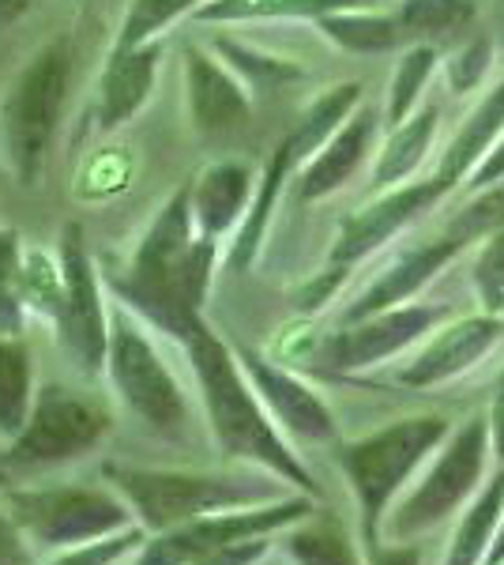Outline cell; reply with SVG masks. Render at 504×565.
Wrapping results in <instances>:
<instances>
[{"label":"cell","mask_w":504,"mask_h":565,"mask_svg":"<svg viewBox=\"0 0 504 565\" xmlns=\"http://www.w3.org/2000/svg\"><path fill=\"white\" fill-rule=\"evenodd\" d=\"M215 260L218 242L200 234L189 185H181L154 212L128 268L106 276V282L117 302L181 343L200 321H207L204 306L215 279Z\"/></svg>","instance_id":"obj_1"},{"label":"cell","mask_w":504,"mask_h":565,"mask_svg":"<svg viewBox=\"0 0 504 565\" xmlns=\"http://www.w3.org/2000/svg\"><path fill=\"white\" fill-rule=\"evenodd\" d=\"M181 348H185L189 366L196 373L204 415L218 449L234 460H245L249 468H260L268 476L282 479L298 494L320 498L313 471L294 452L290 437L275 426L268 407L260 404V396H256L253 381L245 377L242 359H237L230 343L218 340L207 321H200L181 340Z\"/></svg>","instance_id":"obj_2"},{"label":"cell","mask_w":504,"mask_h":565,"mask_svg":"<svg viewBox=\"0 0 504 565\" xmlns=\"http://www.w3.org/2000/svg\"><path fill=\"white\" fill-rule=\"evenodd\" d=\"M106 482L136 513V524L148 535L189 524L207 513L249 509L264 501L287 498L290 487L275 476H215V471H178V468H132L106 463Z\"/></svg>","instance_id":"obj_3"},{"label":"cell","mask_w":504,"mask_h":565,"mask_svg":"<svg viewBox=\"0 0 504 565\" xmlns=\"http://www.w3.org/2000/svg\"><path fill=\"white\" fill-rule=\"evenodd\" d=\"M448 418L441 415H418L399 418L380 430L346 441L335 449V463L343 471L346 487L354 494L357 521H362V543L365 551L380 543L384 521H388L392 501L407 487V479L426 463L437 445H444Z\"/></svg>","instance_id":"obj_4"},{"label":"cell","mask_w":504,"mask_h":565,"mask_svg":"<svg viewBox=\"0 0 504 565\" xmlns=\"http://www.w3.org/2000/svg\"><path fill=\"white\" fill-rule=\"evenodd\" d=\"M109 434H114V412L103 396L68 381H45L39 385L26 426L0 449V471L39 476V471L64 468L103 449Z\"/></svg>","instance_id":"obj_5"},{"label":"cell","mask_w":504,"mask_h":565,"mask_svg":"<svg viewBox=\"0 0 504 565\" xmlns=\"http://www.w3.org/2000/svg\"><path fill=\"white\" fill-rule=\"evenodd\" d=\"M4 513L42 551H72L95 540L121 535L136 524L132 505L109 482H45L12 487Z\"/></svg>","instance_id":"obj_6"},{"label":"cell","mask_w":504,"mask_h":565,"mask_svg":"<svg viewBox=\"0 0 504 565\" xmlns=\"http://www.w3.org/2000/svg\"><path fill=\"white\" fill-rule=\"evenodd\" d=\"M106 381L117 404L128 415L140 418L148 430L162 437H178L189 426V396L173 370L162 362L154 348L148 321L132 309L114 302L109 309V351H106Z\"/></svg>","instance_id":"obj_7"},{"label":"cell","mask_w":504,"mask_h":565,"mask_svg":"<svg viewBox=\"0 0 504 565\" xmlns=\"http://www.w3.org/2000/svg\"><path fill=\"white\" fill-rule=\"evenodd\" d=\"M68 79H72V50L68 42L57 39L42 45L26 68L15 76V84L8 87L4 103H0V140H4V159L8 170L34 185V178L42 174L45 154L53 148L57 136L64 98H68Z\"/></svg>","instance_id":"obj_8"},{"label":"cell","mask_w":504,"mask_h":565,"mask_svg":"<svg viewBox=\"0 0 504 565\" xmlns=\"http://www.w3.org/2000/svg\"><path fill=\"white\" fill-rule=\"evenodd\" d=\"M493 452L490 437V418H471L455 434L444 437L441 457L429 463V471L421 482L410 490L407 498L396 505V513H388L380 540L388 543H415L418 535L433 532L437 524H444L452 513L471 501L482 490L485 460Z\"/></svg>","instance_id":"obj_9"},{"label":"cell","mask_w":504,"mask_h":565,"mask_svg":"<svg viewBox=\"0 0 504 565\" xmlns=\"http://www.w3.org/2000/svg\"><path fill=\"white\" fill-rule=\"evenodd\" d=\"M317 513V498L309 494H287L264 501L249 509H226V513H207L189 524L167 527L143 540L140 551L132 554V565H192L207 554L230 551L237 543L264 540V535H279L282 527L305 521Z\"/></svg>","instance_id":"obj_10"},{"label":"cell","mask_w":504,"mask_h":565,"mask_svg":"<svg viewBox=\"0 0 504 565\" xmlns=\"http://www.w3.org/2000/svg\"><path fill=\"white\" fill-rule=\"evenodd\" d=\"M61 302L53 313V335H57L64 359L76 366L79 377L95 381L106 377V351H109V309L103 298V282H98L95 260L87 253L84 226L64 223L61 245Z\"/></svg>","instance_id":"obj_11"},{"label":"cell","mask_w":504,"mask_h":565,"mask_svg":"<svg viewBox=\"0 0 504 565\" xmlns=\"http://www.w3.org/2000/svg\"><path fill=\"white\" fill-rule=\"evenodd\" d=\"M441 321V309L437 306H396L384 309V313L362 317V321L343 324V332L328 335L320 343V362L335 373H357L369 370L377 362L392 359L403 348L426 335L429 328Z\"/></svg>","instance_id":"obj_12"},{"label":"cell","mask_w":504,"mask_h":565,"mask_svg":"<svg viewBox=\"0 0 504 565\" xmlns=\"http://www.w3.org/2000/svg\"><path fill=\"white\" fill-rule=\"evenodd\" d=\"M237 359H242V370H245V377L253 381L260 404L268 407L275 426H279L290 441H309V445L335 441L339 426H335L332 407H328L298 373L275 366L271 359H264V354H256L249 348H237Z\"/></svg>","instance_id":"obj_13"},{"label":"cell","mask_w":504,"mask_h":565,"mask_svg":"<svg viewBox=\"0 0 504 565\" xmlns=\"http://www.w3.org/2000/svg\"><path fill=\"white\" fill-rule=\"evenodd\" d=\"M185 87H189V114L200 132L230 136L245 129L253 106L242 79L223 68L204 50H185Z\"/></svg>","instance_id":"obj_14"},{"label":"cell","mask_w":504,"mask_h":565,"mask_svg":"<svg viewBox=\"0 0 504 565\" xmlns=\"http://www.w3.org/2000/svg\"><path fill=\"white\" fill-rule=\"evenodd\" d=\"M501 332H504L501 317H490V313L463 317V321L448 324L444 332L399 373V381L410 388H429V385H441V381L460 377L463 370H471L474 362L490 354L493 343L501 340Z\"/></svg>","instance_id":"obj_15"},{"label":"cell","mask_w":504,"mask_h":565,"mask_svg":"<svg viewBox=\"0 0 504 565\" xmlns=\"http://www.w3.org/2000/svg\"><path fill=\"white\" fill-rule=\"evenodd\" d=\"M463 245H471V238L455 231V226H448L444 238L421 245V249H410L407 257H399L396 264H392V268L384 271L369 290H362V298H357L354 306H346L343 321L351 324V321H362V317L384 313V309L407 306V298L418 295V290L426 287V282L433 279L437 271H441L444 264L463 249Z\"/></svg>","instance_id":"obj_16"},{"label":"cell","mask_w":504,"mask_h":565,"mask_svg":"<svg viewBox=\"0 0 504 565\" xmlns=\"http://www.w3.org/2000/svg\"><path fill=\"white\" fill-rule=\"evenodd\" d=\"M162 39L143 45H114L109 65L103 72V87H98V125L103 132L121 129L132 121L151 98L154 76H159Z\"/></svg>","instance_id":"obj_17"},{"label":"cell","mask_w":504,"mask_h":565,"mask_svg":"<svg viewBox=\"0 0 504 565\" xmlns=\"http://www.w3.org/2000/svg\"><path fill=\"white\" fill-rule=\"evenodd\" d=\"M192 196V218H196L204 238H223L234 226L245 223L253 200V170L245 162L223 159L211 167L196 181H189Z\"/></svg>","instance_id":"obj_18"},{"label":"cell","mask_w":504,"mask_h":565,"mask_svg":"<svg viewBox=\"0 0 504 565\" xmlns=\"http://www.w3.org/2000/svg\"><path fill=\"white\" fill-rule=\"evenodd\" d=\"M373 132H377V117H373V109H362V114L346 117L343 129H339L332 140H328L324 148L309 159V167L301 170L298 196L301 200H324V196H332L335 189H343L357 170V162L365 159V151H369Z\"/></svg>","instance_id":"obj_19"},{"label":"cell","mask_w":504,"mask_h":565,"mask_svg":"<svg viewBox=\"0 0 504 565\" xmlns=\"http://www.w3.org/2000/svg\"><path fill=\"white\" fill-rule=\"evenodd\" d=\"M504 516V468L490 482H482V490L474 494L471 505L463 509L460 524L448 543L444 565H485L497 540V527Z\"/></svg>","instance_id":"obj_20"},{"label":"cell","mask_w":504,"mask_h":565,"mask_svg":"<svg viewBox=\"0 0 504 565\" xmlns=\"http://www.w3.org/2000/svg\"><path fill=\"white\" fill-rule=\"evenodd\" d=\"M279 543L294 565H369V554L357 551L343 524L335 516H305L279 532Z\"/></svg>","instance_id":"obj_21"},{"label":"cell","mask_w":504,"mask_h":565,"mask_svg":"<svg viewBox=\"0 0 504 565\" xmlns=\"http://www.w3.org/2000/svg\"><path fill=\"white\" fill-rule=\"evenodd\" d=\"M504 129V84L497 90H490V95L482 98V106L471 114V121L463 125L460 136L452 140V148L444 151V162H441V170H437L433 178V185H437V193H448V189L460 181L467 170L474 167V162L482 159L485 151H490V143L497 140V132Z\"/></svg>","instance_id":"obj_22"},{"label":"cell","mask_w":504,"mask_h":565,"mask_svg":"<svg viewBox=\"0 0 504 565\" xmlns=\"http://www.w3.org/2000/svg\"><path fill=\"white\" fill-rule=\"evenodd\" d=\"M39 396L34 385V362L20 335L0 332V441H12L26 426Z\"/></svg>","instance_id":"obj_23"},{"label":"cell","mask_w":504,"mask_h":565,"mask_svg":"<svg viewBox=\"0 0 504 565\" xmlns=\"http://www.w3.org/2000/svg\"><path fill=\"white\" fill-rule=\"evenodd\" d=\"M373 0H207L196 12L200 23H249V20H324L335 12H354Z\"/></svg>","instance_id":"obj_24"},{"label":"cell","mask_w":504,"mask_h":565,"mask_svg":"<svg viewBox=\"0 0 504 565\" xmlns=\"http://www.w3.org/2000/svg\"><path fill=\"white\" fill-rule=\"evenodd\" d=\"M433 125H437V109H421L418 117H410V121L396 125V136L388 140V148L380 151V162H377V185H396L410 174V170L421 162V154H426L429 140H433Z\"/></svg>","instance_id":"obj_25"},{"label":"cell","mask_w":504,"mask_h":565,"mask_svg":"<svg viewBox=\"0 0 504 565\" xmlns=\"http://www.w3.org/2000/svg\"><path fill=\"white\" fill-rule=\"evenodd\" d=\"M26 313V253L20 234L0 231V332L20 335Z\"/></svg>","instance_id":"obj_26"},{"label":"cell","mask_w":504,"mask_h":565,"mask_svg":"<svg viewBox=\"0 0 504 565\" xmlns=\"http://www.w3.org/2000/svg\"><path fill=\"white\" fill-rule=\"evenodd\" d=\"M320 26H324L328 39L339 42L343 50H354V53L392 50V45H396V39H399L396 20H388V15H373V12H365V8L324 15V20H320Z\"/></svg>","instance_id":"obj_27"},{"label":"cell","mask_w":504,"mask_h":565,"mask_svg":"<svg viewBox=\"0 0 504 565\" xmlns=\"http://www.w3.org/2000/svg\"><path fill=\"white\" fill-rule=\"evenodd\" d=\"M207 0H132L117 31V45H143L162 39L170 23H178L181 15L192 12L196 15Z\"/></svg>","instance_id":"obj_28"},{"label":"cell","mask_w":504,"mask_h":565,"mask_svg":"<svg viewBox=\"0 0 504 565\" xmlns=\"http://www.w3.org/2000/svg\"><path fill=\"white\" fill-rule=\"evenodd\" d=\"M399 20L415 34H452L474 20V4L471 0H407Z\"/></svg>","instance_id":"obj_29"},{"label":"cell","mask_w":504,"mask_h":565,"mask_svg":"<svg viewBox=\"0 0 504 565\" xmlns=\"http://www.w3.org/2000/svg\"><path fill=\"white\" fill-rule=\"evenodd\" d=\"M474 295H479L482 309L490 317L504 313V226L493 231V238L485 242V249L474 260Z\"/></svg>","instance_id":"obj_30"},{"label":"cell","mask_w":504,"mask_h":565,"mask_svg":"<svg viewBox=\"0 0 504 565\" xmlns=\"http://www.w3.org/2000/svg\"><path fill=\"white\" fill-rule=\"evenodd\" d=\"M148 540L143 527H128L121 535H109V540H95L84 546H72V551H57V558L50 565H117L125 562L128 554H136Z\"/></svg>","instance_id":"obj_31"},{"label":"cell","mask_w":504,"mask_h":565,"mask_svg":"<svg viewBox=\"0 0 504 565\" xmlns=\"http://www.w3.org/2000/svg\"><path fill=\"white\" fill-rule=\"evenodd\" d=\"M433 50H415L410 57H403V65L396 68V79H392V106H388V121L392 125H403L415 106L421 84L429 79L433 72Z\"/></svg>","instance_id":"obj_32"},{"label":"cell","mask_w":504,"mask_h":565,"mask_svg":"<svg viewBox=\"0 0 504 565\" xmlns=\"http://www.w3.org/2000/svg\"><path fill=\"white\" fill-rule=\"evenodd\" d=\"M0 565H39L34 562V543L15 527L8 513H0Z\"/></svg>","instance_id":"obj_33"},{"label":"cell","mask_w":504,"mask_h":565,"mask_svg":"<svg viewBox=\"0 0 504 565\" xmlns=\"http://www.w3.org/2000/svg\"><path fill=\"white\" fill-rule=\"evenodd\" d=\"M485 61H490V45H485V42L467 45V50L460 53V57L452 61V84L460 87V90H463V87H471L474 79L482 76Z\"/></svg>","instance_id":"obj_34"},{"label":"cell","mask_w":504,"mask_h":565,"mask_svg":"<svg viewBox=\"0 0 504 565\" xmlns=\"http://www.w3.org/2000/svg\"><path fill=\"white\" fill-rule=\"evenodd\" d=\"M369 565H421V554L415 543H388L380 540L377 546H369Z\"/></svg>","instance_id":"obj_35"},{"label":"cell","mask_w":504,"mask_h":565,"mask_svg":"<svg viewBox=\"0 0 504 565\" xmlns=\"http://www.w3.org/2000/svg\"><path fill=\"white\" fill-rule=\"evenodd\" d=\"M490 437H493V457L504 463V373L497 377V392H493V404H490Z\"/></svg>","instance_id":"obj_36"},{"label":"cell","mask_w":504,"mask_h":565,"mask_svg":"<svg viewBox=\"0 0 504 565\" xmlns=\"http://www.w3.org/2000/svg\"><path fill=\"white\" fill-rule=\"evenodd\" d=\"M497 178H504V143L497 151H485V162L479 167V174H474V185H490Z\"/></svg>","instance_id":"obj_37"},{"label":"cell","mask_w":504,"mask_h":565,"mask_svg":"<svg viewBox=\"0 0 504 565\" xmlns=\"http://www.w3.org/2000/svg\"><path fill=\"white\" fill-rule=\"evenodd\" d=\"M34 0H0V20H20Z\"/></svg>","instance_id":"obj_38"},{"label":"cell","mask_w":504,"mask_h":565,"mask_svg":"<svg viewBox=\"0 0 504 565\" xmlns=\"http://www.w3.org/2000/svg\"><path fill=\"white\" fill-rule=\"evenodd\" d=\"M501 562H504V516H501L497 540H493V551H490V558H485V565H501Z\"/></svg>","instance_id":"obj_39"},{"label":"cell","mask_w":504,"mask_h":565,"mask_svg":"<svg viewBox=\"0 0 504 565\" xmlns=\"http://www.w3.org/2000/svg\"><path fill=\"white\" fill-rule=\"evenodd\" d=\"M501 565H504V562H501Z\"/></svg>","instance_id":"obj_40"}]
</instances>
